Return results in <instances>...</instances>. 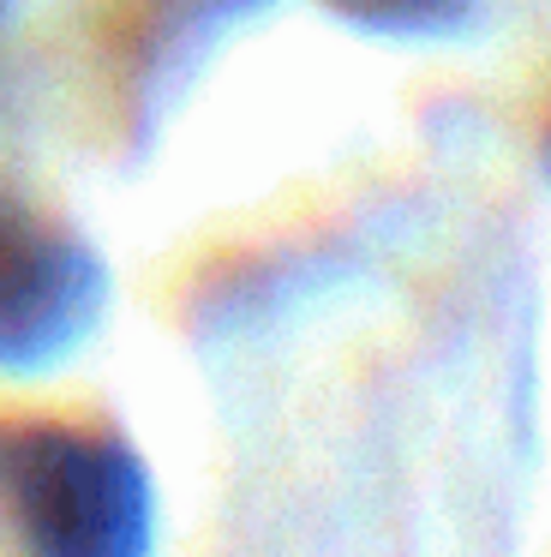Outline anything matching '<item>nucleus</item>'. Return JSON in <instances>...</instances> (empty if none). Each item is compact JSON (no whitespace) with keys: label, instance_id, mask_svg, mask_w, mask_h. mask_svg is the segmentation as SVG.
Segmentation results:
<instances>
[{"label":"nucleus","instance_id":"nucleus-1","mask_svg":"<svg viewBox=\"0 0 551 557\" xmlns=\"http://www.w3.org/2000/svg\"><path fill=\"white\" fill-rule=\"evenodd\" d=\"M0 516L54 557H132L150 545V480L114 432L0 420Z\"/></svg>","mask_w":551,"mask_h":557},{"label":"nucleus","instance_id":"nucleus-2","mask_svg":"<svg viewBox=\"0 0 551 557\" xmlns=\"http://www.w3.org/2000/svg\"><path fill=\"white\" fill-rule=\"evenodd\" d=\"M102 270L90 246L0 193V366L36 372L90 330Z\"/></svg>","mask_w":551,"mask_h":557},{"label":"nucleus","instance_id":"nucleus-3","mask_svg":"<svg viewBox=\"0 0 551 557\" xmlns=\"http://www.w3.org/2000/svg\"><path fill=\"white\" fill-rule=\"evenodd\" d=\"M330 13H342L347 25L390 30V37H426V30H450L474 0H323Z\"/></svg>","mask_w":551,"mask_h":557}]
</instances>
